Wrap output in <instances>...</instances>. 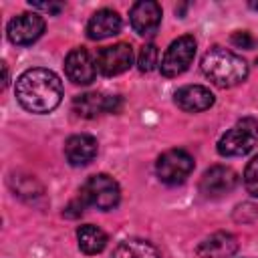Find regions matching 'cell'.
<instances>
[{"instance_id":"1","label":"cell","mask_w":258,"mask_h":258,"mask_svg":"<svg viewBox=\"0 0 258 258\" xmlns=\"http://www.w3.org/2000/svg\"><path fill=\"white\" fill-rule=\"evenodd\" d=\"M16 99L30 113H50L62 99V83L48 69H28L16 81Z\"/></svg>"},{"instance_id":"2","label":"cell","mask_w":258,"mask_h":258,"mask_svg":"<svg viewBox=\"0 0 258 258\" xmlns=\"http://www.w3.org/2000/svg\"><path fill=\"white\" fill-rule=\"evenodd\" d=\"M202 71L214 85L228 89L240 85L248 77V62L228 48L212 46L202 56Z\"/></svg>"},{"instance_id":"3","label":"cell","mask_w":258,"mask_h":258,"mask_svg":"<svg viewBox=\"0 0 258 258\" xmlns=\"http://www.w3.org/2000/svg\"><path fill=\"white\" fill-rule=\"evenodd\" d=\"M258 141V121L254 117L240 119L218 141V153L224 157H242L254 149Z\"/></svg>"},{"instance_id":"4","label":"cell","mask_w":258,"mask_h":258,"mask_svg":"<svg viewBox=\"0 0 258 258\" xmlns=\"http://www.w3.org/2000/svg\"><path fill=\"white\" fill-rule=\"evenodd\" d=\"M81 198L85 204L95 206L97 210H113L121 200V189L111 175L97 173L85 181L81 189Z\"/></svg>"},{"instance_id":"5","label":"cell","mask_w":258,"mask_h":258,"mask_svg":"<svg viewBox=\"0 0 258 258\" xmlns=\"http://www.w3.org/2000/svg\"><path fill=\"white\" fill-rule=\"evenodd\" d=\"M157 177L167 185L183 183L194 171V157L183 149H169L159 155L155 163Z\"/></svg>"},{"instance_id":"6","label":"cell","mask_w":258,"mask_h":258,"mask_svg":"<svg viewBox=\"0 0 258 258\" xmlns=\"http://www.w3.org/2000/svg\"><path fill=\"white\" fill-rule=\"evenodd\" d=\"M194 56H196V38L189 36V34H183V36L175 38L167 46V50L161 58V75L163 77L181 75L183 71L189 69Z\"/></svg>"},{"instance_id":"7","label":"cell","mask_w":258,"mask_h":258,"mask_svg":"<svg viewBox=\"0 0 258 258\" xmlns=\"http://www.w3.org/2000/svg\"><path fill=\"white\" fill-rule=\"evenodd\" d=\"M6 32H8V38L12 44L26 46V44H32L34 40H38L42 36L44 20L36 12H22L8 22Z\"/></svg>"},{"instance_id":"8","label":"cell","mask_w":258,"mask_h":258,"mask_svg":"<svg viewBox=\"0 0 258 258\" xmlns=\"http://www.w3.org/2000/svg\"><path fill=\"white\" fill-rule=\"evenodd\" d=\"M131 64H133V48L127 42H117L113 46H105L97 54V69L105 77L121 75Z\"/></svg>"},{"instance_id":"9","label":"cell","mask_w":258,"mask_h":258,"mask_svg":"<svg viewBox=\"0 0 258 258\" xmlns=\"http://www.w3.org/2000/svg\"><path fill=\"white\" fill-rule=\"evenodd\" d=\"M238 183V175L228 165H214L210 167L200 181V191L206 198H222L230 194Z\"/></svg>"},{"instance_id":"10","label":"cell","mask_w":258,"mask_h":258,"mask_svg":"<svg viewBox=\"0 0 258 258\" xmlns=\"http://www.w3.org/2000/svg\"><path fill=\"white\" fill-rule=\"evenodd\" d=\"M119 107H121V99L119 97L97 93V91L77 95L75 101H73V109L81 117H87V119H93V117L103 115V113H115Z\"/></svg>"},{"instance_id":"11","label":"cell","mask_w":258,"mask_h":258,"mask_svg":"<svg viewBox=\"0 0 258 258\" xmlns=\"http://www.w3.org/2000/svg\"><path fill=\"white\" fill-rule=\"evenodd\" d=\"M131 28L139 36H151L161 22V6L153 0H139L129 10Z\"/></svg>"},{"instance_id":"12","label":"cell","mask_w":258,"mask_h":258,"mask_svg":"<svg viewBox=\"0 0 258 258\" xmlns=\"http://www.w3.org/2000/svg\"><path fill=\"white\" fill-rule=\"evenodd\" d=\"M64 73L75 85H91L95 81L97 67L85 48H73L64 58Z\"/></svg>"},{"instance_id":"13","label":"cell","mask_w":258,"mask_h":258,"mask_svg":"<svg viewBox=\"0 0 258 258\" xmlns=\"http://www.w3.org/2000/svg\"><path fill=\"white\" fill-rule=\"evenodd\" d=\"M175 105L187 113L206 111L214 105V93L202 85H187L175 91Z\"/></svg>"},{"instance_id":"14","label":"cell","mask_w":258,"mask_h":258,"mask_svg":"<svg viewBox=\"0 0 258 258\" xmlns=\"http://www.w3.org/2000/svg\"><path fill=\"white\" fill-rule=\"evenodd\" d=\"M64 155L69 159L71 165L75 167H83L87 163H91L97 155V139L91 135H73L67 139L64 143Z\"/></svg>"},{"instance_id":"15","label":"cell","mask_w":258,"mask_h":258,"mask_svg":"<svg viewBox=\"0 0 258 258\" xmlns=\"http://www.w3.org/2000/svg\"><path fill=\"white\" fill-rule=\"evenodd\" d=\"M119 30H121V16L111 8L97 10L87 22V36L91 40L109 38V36L117 34Z\"/></svg>"},{"instance_id":"16","label":"cell","mask_w":258,"mask_h":258,"mask_svg":"<svg viewBox=\"0 0 258 258\" xmlns=\"http://www.w3.org/2000/svg\"><path fill=\"white\" fill-rule=\"evenodd\" d=\"M238 250V242L230 232H216L198 246L200 258H230Z\"/></svg>"},{"instance_id":"17","label":"cell","mask_w":258,"mask_h":258,"mask_svg":"<svg viewBox=\"0 0 258 258\" xmlns=\"http://www.w3.org/2000/svg\"><path fill=\"white\" fill-rule=\"evenodd\" d=\"M77 240H79V248L85 254H99L107 246V234L93 224L81 226L77 230Z\"/></svg>"},{"instance_id":"18","label":"cell","mask_w":258,"mask_h":258,"mask_svg":"<svg viewBox=\"0 0 258 258\" xmlns=\"http://www.w3.org/2000/svg\"><path fill=\"white\" fill-rule=\"evenodd\" d=\"M113 258H161V256L155 250V246H151L145 240H125L115 248Z\"/></svg>"},{"instance_id":"19","label":"cell","mask_w":258,"mask_h":258,"mask_svg":"<svg viewBox=\"0 0 258 258\" xmlns=\"http://www.w3.org/2000/svg\"><path fill=\"white\" fill-rule=\"evenodd\" d=\"M157 58H159V52H157V46L155 44H145L141 46L139 50V56H137V67L141 73H151L157 64Z\"/></svg>"},{"instance_id":"20","label":"cell","mask_w":258,"mask_h":258,"mask_svg":"<svg viewBox=\"0 0 258 258\" xmlns=\"http://www.w3.org/2000/svg\"><path fill=\"white\" fill-rule=\"evenodd\" d=\"M244 187L250 196L258 198V157H254L244 169Z\"/></svg>"},{"instance_id":"21","label":"cell","mask_w":258,"mask_h":258,"mask_svg":"<svg viewBox=\"0 0 258 258\" xmlns=\"http://www.w3.org/2000/svg\"><path fill=\"white\" fill-rule=\"evenodd\" d=\"M232 44H236L238 48H252L254 46V38L250 36V32L240 30V32L232 34Z\"/></svg>"},{"instance_id":"22","label":"cell","mask_w":258,"mask_h":258,"mask_svg":"<svg viewBox=\"0 0 258 258\" xmlns=\"http://www.w3.org/2000/svg\"><path fill=\"white\" fill-rule=\"evenodd\" d=\"M30 6L34 10H44L48 14H58L62 10V4L60 2H30Z\"/></svg>"},{"instance_id":"23","label":"cell","mask_w":258,"mask_h":258,"mask_svg":"<svg viewBox=\"0 0 258 258\" xmlns=\"http://www.w3.org/2000/svg\"><path fill=\"white\" fill-rule=\"evenodd\" d=\"M250 8H254V10H258V2H250Z\"/></svg>"}]
</instances>
